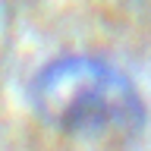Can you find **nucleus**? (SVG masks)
Here are the masks:
<instances>
[{
	"label": "nucleus",
	"instance_id": "1",
	"mask_svg": "<svg viewBox=\"0 0 151 151\" xmlns=\"http://www.w3.org/2000/svg\"><path fill=\"white\" fill-rule=\"evenodd\" d=\"M44 120L69 132H129L142 126L135 88L101 60L66 57L44 66L32 82Z\"/></svg>",
	"mask_w": 151,
	"mask_h": 151
}]
</instances>
